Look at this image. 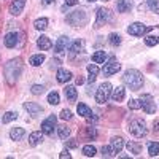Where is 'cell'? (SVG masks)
<instances>
[{
  "mask_svg": "<svg viewBox=\"0 0 159 159\" xmlns=\"http://www.w3.org/2000/svg\"><path fill=\"white\" fill-rule=\"evenodd\" d=\"M21 72H22V59L21 57H15V59L8 61L5 64V67H3V75H5L7 83L10 86H13L18 81Z\"/></svg>",
  "mask_w": 159,
  "mask_h": 159,
  "instance_id": "obj_1",
  "label": "cell"
},
{
  "mask_svg": "<svg viewBox=\"0 0 159 159\" xmlns=\"http://www.w3.org/2000/svg\"><path fill=\"white\" fill-rule=\"evenodd\" d=\"M123 83L130 91H139V89L143 88V75L135 69H129L123 75Z\"/></svg>",
  "mask_w": 159,
  "mask_h": 159,
  "instance_id": "obj_2",
  "label": "cell"
},
{
  "mask_svg": "<svg viewBox=\"0 0 159 159\" xmlns=\"http://www.w3.org/2000/svg\"><path fill=\"white\" fill-rule=\"evenodd\" d=\"M65 19H67V22L70 25H73V27H83V25L88 24L89 16H88V11L84 8H80V10H75V11L69 13Z\"/></svg>",
  "mask_w": 159,
  "mask_h": 159,
  "instance_id": "obj_3",
  "label": "cell"
},
{
  "mask_svg": "<svg viewBox=\"0 0 159 159\" xmlns=\"http://www.w3.org/2000/svg\"><path fill=\"white\" fill-rule=\"evenodd\" d=\"M129 134L137 137V139H142L147 135V124H145L143 119H140V118L132 119L129 123Z\"/></svg>",
  "mask_w": 159,
  "mask_h": 159,
  "instance_id": "obj_4",
  "label": "cell"
},
{
  "mask_svg": "<svg viewBox=\"0 0 159 159\" xmlns=\"http://www.w3.org/2000/svg\"><path fill=\"white\" fill-rule=\"evenodd\" d=\"M111 91H113L111 83H108V81L102 83V84L99 86L97 92H96V102H97V103H100V105H103L105 102H107V100L110 99V96H111Z\"/></svg>",
  "mask_w": 159,
  "mask_h": 159,
  "instance_id": "obj_5",
  "label": "cell"
},
{
  "mask_svg": "<svg viewBox=\"0 0 159 159\" xmlns=\"http://www.w3.org/2000/svg\"><path fill=\"white\" fill-rule=\"evenodd\" d=\"M113 19V13L108 10V8H105V7H100L96 13V22H94V27L99 29L102 27V25H105L107 22H110Z\"/></svg>",
  "mask_w": 159,
  "mask_h": 159,
  "instance_id": "obj_6",
  "label": "cell"
},
{
  "mask_svg": "<svg viewBox=\"0 0 159 159\" xmlns=\"http://www.w3.org/2000/svg\"><path fill=\"white\" fill-rule=\"evenodd\" d=\"M150 30H153V25H145L143 22H132L127 27V34L132 37H143Z\"/></svg>",
  "mask_w": 159,
  "mask_h": 159,
  "instance_id": "obj_7",
  "label": "cell"
},
{
  "mask_svg": "<svg viewBox=\"0 0 159 159\" xmlns=\"http://www.w3.org/2000/svg\"><path fill=\"white\" fill-rule=\"evenodd\" d=\"M140 102H142V108L145 113H148V115L156 113V102H154L151 94H143L140 97Z\"/></svg>",
  "mask_w": 159,
  "mask_h": 159,
  "instance_id": "obj_8",
  "label": "cell"
},
{
  "mask_svg": "<svg viewBox=\"0 0 159 159\" xmlns=\"http://www.w3.org/2000/svg\"><path fill=\"white\" fill-rule=\"evenodd\" d=\"M56 123H57V118L54 115H49L45 121L42 123V132H43L45 135H52L54 127H56Z\"/></svg>",
  "mask_w": 159,
  "mask_h": 159,
  "instance_id": "obj_9",
  "label": "cell"
},
{
  "mask_svg": "<svg viewBox=\"0 0 159 159\" xmlns=\"http://www.w3.org/2000/svg\"><path fill=\"white\" fill-rule=\"evenodd\" d=\"M119 70H121V64H119V62H116L115 59H111L108 64H105V65H103L102 73H103L105 76H110V75H115V73H118Z\"/></svg>",
  "mask_w": 159,
  "mask_h": 159,
  "instance_id": "obj_10",
  "label": "cell"
},
{
  "mask_svg": "<svg viewBox=\"0 0 159 159\" xmlns=\"http://www.w3.org/2000/svg\"><path fill=\"white\" fill-rule=\"evenodd\" d=\"M25 7V0H13L10 3V15L11 16H19Z\"/></svg>",
  "mask_w": 159,
  "mask_h": 159,
  "instance_id": "obj_11",
  "label": "cell"
},
{
  "mask_svg": "<svg viewBox=\"0 0 159 159\" xmlns=\"http://www.w3.org/2000/svg\"><path fill=\"white\" fill-rule=\"evenodd\" d=\"M69 37L67 35H62V37H59L57 38V42H56V45H54V51L57 52V54H62L64 51H67V48H69Z\"/></svg>",
  "mask_w": 159,
  "mask_h": 159,
  "instance_id": "obj_12",
  "label": "cell"
},
{
  "mask_svg": "<svg viewBox=\"0 0 159 159\" xmlns=\"http://www.w3.org/2000/svg\"><path fill=\"white\" fill-rule=\"evenodd\" d=\"M24 108L29 111V115H32V116H37V115H40L43 111V107L42 105H38V103H35V102H24Z\"/></svg>",
  "mask_w": 159,
  "mask_h": 159,
  "instance_id": "obj_13",
  "label": "cell"
},
{
  "mask_svg": "<svg viewBox=\"0 0 159 159\" xmlns=\"http://www.w3.org/2000/svg\"><path fill=\"white\" fill-rule=\"evenodd\" d=\"M37 46L42 51H49L52 48V42L49 40V37L42 35V37H38V40H37Z\"/></svg>",
  "mask_w": 159,
  "mask_h": 159,
  "instance_id": "obj_14",
  "label": "cell"
},
{
  "mask_svg": "<svg viewBox=\"0 0 159 159\" xmlns=\"http://www.w3.org/2000/svg\"><path fill=\"white\" fill-rule=\"evenodd\" d=\"M56 78H57V83L64 84V83H67L72 80V72L67 70V69H59L57 73H56Z\"/></svg>",
  "mask_w": 159,
  "mask_h": 159,
  "instance_id": "obj_15",
  "label": "cell"
},
{
  "mask_svg": "<svg viewBox=\"0 0 159 159\" xmlns=\"http://www.w3.org/2000/svg\"><path fill=\"white\" fill-rule=\"evenodd\" d=\"M18 34L16 32H8L7 35H5V38H3V42H5V46L7 48H15L16 45H18Z\"/></svg>",
  "mask_w": 159,
  "mask_h": 159,
  "instance_id": "obj_16",
  "label": "cell"
},
{
  "mask_svg": "<svg viewBox=\"0 0 159 159\" xmlns=\"http://www.w3.org/2000/svg\"><path fill=\"white\" fill-rule=\"evenodd\" d=\"M115 102H123L126 97V88L124 86H118L116 89L111 91V96H110Z\"/></svg>",
  "mask_w": 159,
  "mask_h": 159,
  "instance_id": "obj_17",
  "label": "cell"
},
{
  "mask_svg": "<svg viewBox=\"0 0 159 159\" xmlns=\"http://www.w3.org/2000/svg\"><path fill=\"white\" fill-rule=\"evenodd\" d=\"M42 142H43V132L42 130H35L29 135V145L30 147H37V145H40Z\"/></svg>",
  "mask_w": 159,
  "mask_h": 159,
  "instance_id": "obj_18",
  "label": "cell"
},
{
  "mask_svg": "<svg viewBox=\"0 0 159 159\" xmlns=\"http://www.w3.org/2000/svg\"><path fill=\"white\" fill-rule=\"evenodd\" d=\"M64 94H65V99H67L70 103H75V100L78 97V92H76V88L75 86H65Z\"/></svg>",
  "mask_w": 159,
  "mask_h": 159,
  "instance_id": "obj_19",
  "label": "cell"
},
{
  "mask_svg": "<svg viewBox=\"0 0 159 159\" xmlns=\"http://www.w3.org/2000/svg\"><path fill=\"white\" fill-rule=\"evenodd\" d=\"M132 7H134L132 0H118V3H116V8L119 13H127L132 10Z\"/></svg>",
  "mask_w": 159,
  "mask_h": 159,
  "instance_id": "obj_20",
  "label": "cell"
},
{
  "mask_svg": "<svg viewBox=\"0 0 159 159\" xmlns=\"http://www.w3.org/2000/svg\"><path fill=\"white\" fill-rule=\"evenodd\" d=\"M110 147L115 150V153H119V151L124 148V140H123V137H113L111 142H110Z\"/></svg>",
  "mask_w": 159,
  "mask_h": 159,
  "instance_id": "obj_21",
  "label": "cell"
},
{
  "mask_svg": "<svg viewBox=\"0 0 159 159\" xmlns=\"http://www.w3.org/2000/svg\"><path fill=\"white\" fill-rule=\"evenodd\" d=\"M24 135H25V130L22 127H13L10 130V139L11 140H21Z\"/></svg>",
  "mask_w": 159,
  "mask_h": 159,
  "instance_id": "obj_22",
  "label": "cell"
},
{
  "mask_svg": "<svg viewBox=\"0 0 159 159\" xmlns=\"http://www.w3.org/2000/svg\"><path fill=\"white\" fill-rule=\"evenodd\" d=\"M83 46H84V42H83V40H75V42L69 46V51L72 52V54H78V52L83 51Z\"/></svg>",
  "mask_w": 159,
  "mask_h": 159,
  "instance_id": "obj_23",
  "label": "cell"
},
{
  "mask_svg": "<svg viewBox=\"0 0 159 159\" xmlns=\"http://www.w3.org/2000/svg\"><path fill=\"white\" fill-rule=\"evenodd\" d=\"M127 150H129V153H132L134 156H139L140 153H142V145L140 143H137V142H129L127 145Z\"/></svg>",
  "mask_w": 159,
  "mask_h": 159,
  "instance_id": "obj_24",
  "label": "cell"
},
{
  "mask_svg": "<svg viewBox=\"0 0 159 159\" xmlns=\"http://www.w3.org/2000/svg\"><path fill=\"white\" fill-rule=\"evenodd\" d=\"M76 111H78V115H80V116H83V118H88L89 115H92V110L88 107L86 103H78Z\"/></svg>",
  "mask_w": 159,
  "mask_h": 159,
  "instance_id": "obj_25",
  "label": "cell"
},
{
  "mask_svg": "<svg viewBox=\"0 0 159 159\" xmlns=\"http://www.w3.org/2000/svg\"><path fill=\"white\" fill-rule=\"evenodd\" d=\"M48 19L46 18H38V19H35V22H34V27L37 29V30H46L48 29Z\"/></svg>",
  "mask_w": 159,
  "mask_h": 159,
  "instance_id": "obj_26",
  "label": "cell"
},
{
  "mask_svg": "<svg viewBox=\"0 0 159 159\" xmlns=\"http://www.w3.org/2000/svg\"><path fill=\"white\" fill-rule=\"evenodd\" d=\"M121 42H123V40H121V35H119V34H116V32H111L110 35H108V43L111 45V46H119V45H121Z\"/></svg>",
  "mask_w": 159,
  "mask_h": 159,
  "instance_id": "obj_27",
  "label": "cell"
},
{
  "mask_svg": "<svg viewBox=\"0 0 159 159\" xmlns=\"http://www.w3.org/2000/svg\"><path fill=\"white\" fill-rule=\"evenodd\" d=\"M92 61H94L96 64H103L105 61H107V52L105 51H96L94 54H92Z\"/></svg>",
  "mask_w": 159,
  "mask_h": 159,
  "instance_id": "obj_28",
  "label": "cell"
},
{
  "mask_svg": "<svg viewBox=\"0 0 159 159\" xmlns=\"http://www.w3.org/2000/svg\"><path fill=\"white\" fill-rule=\"evenodd\" d=\"M83 135L86 140H94L97 137V130H96V127H84Z\"/></svg>",
  "mask_w": 159,
  "mask_h": 159,
  "instance_id": "obj_29",
  "label": "cell"
},
{
  "mask_svg": "<svg viewBox=\"0 0 159 159\" xmlns=\"http://www.w3.org/2000/svg\"><path fill=\"white\" fill-rule=\"evenodd\" d=\"M15 119H18V113L16 111H7L3 115V118H2V123L3 124H8L11 121H15Z\"/></svg>",
  "mask_w": 159,
  "mask_h": 159,
  "instance_id": "obj_30",
  "label": "cell"
},
{
  "mask_svg": "<svg viewBox=\"0 0 159 159\" xmlns=\"http://www.w3.org/2000/svg\"><path fill=\"white\" fill-rule=\"evenodd\" d=\"M57 134H59V137H61L62 140H67V139L70 137V129H69L67 126H59V127H57Z\"/></svg>",
  "mask_w": 159,
  "mask_h": 159,
  "instance_id": "obj_31",
  "label": "cell"
},
{
  "mask_svg": "<svg viewBox=\"0 0 159 159\" xmlns=\"http://www.w3.org/2000/svg\"><path fill=\"white\" fill-rule=\"evenodd\" d=\"M148 154H150L151 157H154V156L159 154V143H157V142L148 143Z\"/></svg>",
  "mask_w": 159,
  "mask_h": 159,
  "instance_id": "obj_32",
  "label": "cell"
},
{
  "mask_svg": "<svg viewBox=\"0 0 159 159\" xmlns=\"http://www.w3.org/2000/svg\"><path fill=\"white\" fill-rule=\"evenodd\" d=\"M45 62V56L43 54H34L30 57V65H34V67H38V65H42Z\"/></svg>",
  "mask_w": 159,
  "mask_h": 159,
  "instance_id": "obj_33",
  "label": "cell"
},
{
  "mask_svg": "<svg viewBox=\"0 0 159 159\" xmlns=\"http://www.w3.org/2000/svg\"><path fill=\"white\" fill-rule=\"evenodd\" d=\"M81 151H83V154H84V156H88V157H94V156H96V153H97V150H96L94 147H92V145H84Z\"/></svg>",
  "mask_w": 159,
  "mask_h": 159,
  "instance_id": "obj_34",
  "label": "cell"
},
{
  "mask_svg": "<svg viewBox=\"0 0 159 159\" xmlns=\"http://www.w3.org/2000/svg\"><path fill=\"white\" fill-rule=\"evenodd\" d=\"M61 102V97H59V94L56 91H52V92H49L48 94V103L49 105H57Z\"/></svg>",
  "mask_w": 159,
  "mask_h": 159,
  "instance_id": "obj_35",
  "label": "cell"
},
{
  "mask_svg": "<svg viewBox=\"0 0 159 159\" xmlns=\"http://www.w3.org/2000/svg\"><path fill=\"white\" fill-rule=\"evenodd\" d=\"M145 45H147V46H156V45H159V37L157 35L147 37V38H145Z\"/></svg>",
  "mask_w": 159,
  "mask_h": 159,
  "instance_id": "obj_36",
  "label": "cell"
},
{
  "mask_svg": "<svg viewBox=\"0 0 159 159\" xmlns=\"http://www.w3.org/2000/svg\"><path fill=\"white\" fill-rule=\"evenodd\" d=\"M100 151H102V156L103 157H115L116 156V153H115V150L111 147H105V145H103Z\"/></svg>",
  "mask_w": 159,
  "mask_h": 159,
  "instance_id": "obj_37",
  "label": "cell"
},
{
  "mask_svg": "<svg viewBox=\"0 0 159 159\" xmlns=\"http://www.w3.org/2000/svg\"><path fill=\"white\" fill-rule=\"evenodd\" d=\"M30 92H32L34 96H42L43 92H45V86L43 84H34L30 88Z\"/></svg>",
  "mask_w": 159,
  "mask_h": 159,
  "instance_id": "obj_38",
  "label": "cell"
},
{
  "mask_svg": "<svg viewBox=\"0 0 159 159\" xmlns=\"http://www.w3.org/2000/svg\"><path fill=\"white\" fill-rule=\"evenodd\" d=\"M127 105H129V108H130V110H140V108H142V102H140V99H130Z\"/></svg>",
  "mask_w": 159,
  "mask_h": 159,
  "instance_id": "obj_39",
  "label": "cell"
},
{
  "mask_svg": "<svg viewBox=\"0 0 159 159\" xmlns=\"http://www.w3.org/2000/svg\"><path fill=\"white\" fill-rule=\"evenodd\" d=\"M148 8L154 13H159V2L157 0H148Z\"/></svg>",
  "mask_w": 159,
  "mask_h": 159,
  "instance_id": "obj_40",
  "label": "cell"
},
{
  "mask_svg": "<svg viewBox=\"0 0 159 159\" xmlns=\"http://www.w3.org/2000/svg\"><path fill=\"white\" fill-rule=\"evenodd\" d=\"M88 72H89V75L97 76V75H99V67H97L96 64H89V65H88Z\"/></svg>",
  "mask_w": 159,
  "mask_h": 159,
  "instance_id": "obj_41",
  "label": "cell"
},
{
  "mask_svg": "<svg viewBox=\"0 0 159 159\" xmlns=\"http://www.w3.org/2000/svg\"><path fill=\"white\" fill-rule=\"evenodd\" d=\"M61 119H64V121H69V119H72V111H70V110H62V111H61Z\"/></svg>",
  "mask_w": 159,
  "mask_h": 159,
  "instance_id": "obj_42",
  "label": "cell"
},
{
  "mask_svg": "<svg viewBox=\"0 0 159 159\" xmlns=\"http://www.w3.org/2000/svg\"><path fill=\"white\" fill-rule=\"evenodd\" d=\"M65 145H67V148H76L78 147V142L73 140V139H67V140H65Z\"/></svg>",
  "mask_w": 159,
  "mask_h": 159,
  "instance_id": "obj_43",
  "label": "cell"
},
{
  "mask_svg": "<svg viewBox=\"0 0 159 159\" xmlns=\"http://www.w3.org/2000/svg\"><path fill=\"white\" fill-rule=\"evenodd\" d=\"M86 121L91 124V123H97V116L94 115V113H92V115H89L88 118H86Z\"/></svg>",
  "mask_w": 159,
  "mask_h": 159,
  "instance_id": "obj_44",
  "label": "cell"
},
{
  "mask_svg": "<svg viewBox=\"0 0 159 159\" xmlns=\"http://www.w3.org/2000/svg\"><path fill=\"white\" fill-rule=\"evenodd\" d=\"M59 157H61V159H70V157H72V154H70L69 151H62V153L59 154Z\"/></svg>",
  "mask_w": 159,
  "mask_h": 159,
  "instance_id": "obj_45",
  "label": "cell"
},
{
  "mask_svg": "<svg viewBox=\"0 0 159 159\" xmlns=\"http://www.w3.org/2000/svg\"><path fill=\"white\" fill-rule=\"evenodd\" d=\"M64 2H65V5H67V7H73V5L78 3V0H64Z\"/></svg>",
  "mask_w": 159,
  "mask_h": 159,
  "instance_id": "obj_46",
  "label": "cell"
},
{
  "mask_svg": "<svg viewBox=\"0 0 159 159\" xmlns=\"http://www.w3.org/2000/svg\"><path fill=\"white\" fill-rule=\"evenodd\" d=\"M51 64H52V65H56V67H59V65H61V61H59V59H52Z\"/></svg>",
  "mask_w": 159,
  "mask_h": 159,
  "instance_id": "obj_47",
  "label": "cell"
},
{
  "mask_svg": "<svg viewBox=\"0 0 159 159\" xmlns=\"http://www.w3.org/2000/svg\"><path fill=\"white\" fill-rule=\"evenodd\" d=\"M83 83H84V78L83 76H78L76 78V84H83Z\"/></svg>",
  "mask_w": 159,
  "mask_h": 159,
  "instance_id": "obj_48",
  "label": "cell"
},
{
  "mask_svg": "<svg viewBox=\"0 0 159 159\" xmlns=\"http://www.w3.org/2000/svg\"><path fill=\"white\" fill-rule=\"evenodd\" d=\"M96 78H97V76H94V75H89L88 81H89V83H94V81H96Z\"/></svg>",
  "mask_w": 159,
  "mask_h": 159,
  "instance_id": "obj_49",
  "label": "cell"
},
{
  "mask_svg": "<svg viewBox=\"0 0 159 159\" xmlns=\"http://www.w3.org/2000/svg\"><path fill=\"white\" fill-rule=\"evenodd\" d=\"M153 126H154V132H156V130H159V119H156Z\"/></svg>",
  "mask_w": 159,
  "mask_h": 159,
  "instance_id": "obj_50",
  "label": "cell"
},
{
  "mask_svg": "<svg viewBox=\"0 0 159 159\" xmlns=\"http://www.w3.org/2000/svg\"><path fill=\"white\" fill-rule=\"evenodd\" d=\"M54 0H43V5H49V3H52Z\"/></svg>",
  "mask_w": 159,
  "mask_h": 159,
  "instance_id": "obj_51",
  "label": "cell"
},
{
  "mask_svg": "<svg viewBox=\"0 0 159 159\" xmlns=\"http://www.w3.org/2000/svg\"><path fill=\"white\" fill-rule=\"evenodd\" d=\"M88 2H97V0H88Z\"/></svg>",
  "mask_w": 159,
  "mask_h": 159,
  "instance_id": "obj_52",
  "label": "cell"
},
{
  "mask_svg": "<svg viewBox=\"0 0 159 159\" xmlns=\"http://www.w3.org/2000/svg\"><path fill=\"white\" fill-rule=\"evenodd\" d=\"M105 2H107V0H105Z\"/></svg>",
  "mask_w": 159,
  "mask_h": 159,
  "instance_id": "obj_53",
  "label": "cell"
}]
</instances>
